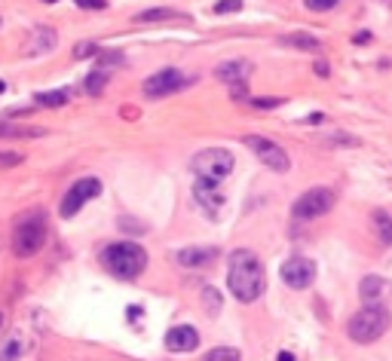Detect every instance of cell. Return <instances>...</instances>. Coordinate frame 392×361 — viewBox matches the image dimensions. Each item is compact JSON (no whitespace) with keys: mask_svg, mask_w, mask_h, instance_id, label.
<instances>
[{"mask_svg":"<svg viewBox=\"0 0 392 361\" xmlns=\"http://www.w3.org/2000/svg\"><path fill=\"white\" fill-rule=\"evenodd\" d=\"M227 288L239 304H255L266 288L264 264L252 248H236L227 260Z\"/></svg>","mask_w":392,"mask_h":361,"instance_id":"6da1fadb","label":"cell"},{"mask_svg":"<svg viewBox=\"0 0 392 361\" xmlns=\"http://www.w3.org/2000/svg\"><path fill=\"white\" fill-rule=\"evenodd\" d=\"M102 264L116 279H138L147 270V251L138 242H114L102 251Z\"/></svg>","mask_w":392,"mask_h":361,"instance_id":"7a4b0ae2","label":"cell"},{"mask_svg":"<svg viewBox=\"0 0 392 361\" xmlns=\"http://www.w3.org/2000/svg\"><path fill=\"white\" fill-rule=\"evenodd\" d=\"M389 309L383 304H371V306H362L358 313L346 322V337L353 343H362V346H368V343L380 340L383 334L389 331Z\"/></svg>","mask_w":392,"mask_h":361,"instance_id":"3957f363","label":"cell"},{"mask_svg":"<svg viewBox=\"0 0 392 361\" xmlns=\"http://www.w3.org/2000/svg\"><path fill=\"white\" fill-rule=\"evenodd\" d=\"M46 242V221L43 212H31L25 214L13 230V251L15 257H34Z\"/></svg>","mask_w":392,"mask_h":361,"instance_id":"277c9868","label":"cell"},{"mask_svg":"<svg viewBox=\"0 0 392 361\" xmlns=\"http://www.w3.org/2000/svg\"><path fill=\"white\" fill-rule=\"evenodd\" d=\"M190 165H194L196 178H208V181H224L233 175V165H236V159L227 147H205L199 150V154L190 159Z\"/></svg>","mask_w":392,"mask_h":361,"instance_id":"5b68a950","label":"cell"},{"mask_svg":"<svg viewBox=\"0 0 392 361\" xmlns=\"http://www.w3.org/2000/svg\"><path fill=\"white\" fill-rule=\"evenodd\" d=\"M337 203V193L331 187H310L306 193H300L295 199V205H291V214L297 217V221H316V217H325L334 208Z\"/></svg>","mask_w":392,"mask_h":361,"instance_id":"8992f818","label":"cell"},{"mask_svg":"<svg viewBox=\"0 0 392 361\" xmlns=\"http://www.w3.org/2000/svg\"><path fill=\"white\" fill-rule=\"evenodd\" d=\"M245 141V147L252 150V154L261 159V163L266 165L270 172H276V175H285L288 169H291V159H288V154L282 150L276 141H270V138H261V135H245L243 138Z\"/></svg>","mask_w":392,"mask_h":361,"instance_id":"52a82bcc","label":"cell"},{"mask_svg":"<svg viewBox=\"0 0 392 361\" xmlns=\"http://www.w3.org/2000/svg\"><path fill=\"white\" fill-rule=\"evenodd\" d=\"M95 196H102V181H98V178L74 181V187L65 193V199H62V217H74L83 205L89 203V199H95Z\"/></svg>","mask_w":392,"mask_h":361,"instance_id":"ba28073f","label":"cell"},{"mask_svg":"<svg viewBox=\"0 0 392 361\" xmlns=\"http://www.w3.org/2000/svg\"><path fill=\"white\" fill-rule=\"evenodd\" d=\"M279 275H282V282H285L288 288L304 291V288H310V285L316 282V264H313L310 257L295 254V257H288L285 264H282Z\"/></svg>","mask_w":392,"mask_h":361,"instance_id":"9c48e42d","label":"cell"},{"mask_svg":"<svg viewBox=\"0 0 392 361\" xmlns=\"http://www.w3.org/2000/svg\"><path fill=\"white\" fill-rule=\"evenodd\" d=\"M184 86H187V77L178 68H163V71H156L154 77L144 80V95L147 98H165Z\"/></svg>","mask_w":392,"mask_h":361,"instance_id":"30bf717a","label":"cell"},{"mask_svg":"<svg viewBox=\"0 0 392 361\" xmlns=\"http://www.w3.org/2000/svg\"><path fill=\"white\" fill-rule=\"evenodd\" d=\"M194 199L208 217H218L224 203H227V196H224V190L218 187V181H208V178L194 181Z\"/></svg>","mask_w":392,"mask_h":361,"instance_id":"8fae6325","label":"cell"},{"mask_svg":"<svg viewBox=\"0 0 392 361\" xmlns=\"http://www.w3.org/2000/svg\"><path fill=\"white\" fill-rule=\"evenodd\" d=\"M199 346V331L190 325H178L165 334V349L169 352H194Z\"/></svg>","mask_w":392,"mask_h":361,"instance_id":"7c38bea8","label":"cell"},{"mask_svg":"<svg viewBox=\"0 0 392 361\" xmlns=\"http://www.w3.org/2000/svg\"><path fill=\"white\" fill-rule=\"evenodd\" d=\"M358 297H362L365 306L383 304V300L389 297V282L383 279V275H365V279L358 282Z\"/></svg>","mask_w":392,"mask_h":361,"instance_id":"4fadbf2b","label":"cell"},{"mask_svg":"<svg viewBox=\"0 0 392 361\" xmlns=\"http://www.w3.org/2000/svg\"><path fill=\"white\" fill-rule=\"evenodd\" d=\"M248 74H252V64L248 62H224L215 68V77L224 80V83H230V86H245V80H248Z\"/></svg>","mask_w":392,"mask_h":361,"instance_id":"5bb4252c","label":"cell"},{"mask_svg":"<svg viewBox=\"0 0 392 361\" xmlns=\"http://www.w3.org/2000/svg\"><path fill=\"white\" fill-rule=\"evenodd\" d=\"M218 257V248H181L178 251V264L187 266V270H199V266H208Z\"/></svg>","mask_w":392,"mask_h":361,"instance_id":"9a60e30c","label":"cell"},{"mask_svg":"<svg viewBox=\"0 0 392 361\" xmlns=\"http://www.w3.org/2000/svg\"><path fill=\"white\" fill-rule=\"evenodd\" d=\"M371 221H374V230H377V236L383 245H392V214L389 212H383V208H377V212L371 214Z\"/></svg>","mask_w":392,"mask_h":361,"instance_id":"2e32d148","label":"cell"},{"mask_svg":"<svg viewBox=\"0 0 392 361\" xmlns=\"http://www.w3.org/2000/svg\"><path fill=\"white\" fill-rule=\"evenodd\" d=\"M46 129L37 125H0V138H43Z\"/></svg>","mask_w":392,"mask_h":361,"instance_id":"e0dca14e","label":"cell"},{"mask_svg":"<svg viewBox=\"0 0 392 361\" xmlns=\"http://www.w3.org/2000/svg\"><path fill=\"white\" fill-rule=\"evenodd\" d=\"M71 102V89H53V92H37V104L43 107H62Z\"/></svg>","mask_w":392,"mask_h":361,"instance_id":"ac0fdd59","label":"cell"},{"mask_svg":"<svg viewBox=\"0 0 392 361\" xmlns=\"http://www.w3.org/2000/svg\"><path fill=\"white\" fill-rule=\"evenodd\" d=\"M282 43L295 46V49H304V53H316V49L322 46L319 37H313V34H288V37H282Z\"/></svg>","mask_w":392,"mask_h":361,"instance_id":"d6986e66","label":"cell"},{"mask_svg":"<svg viewBox=\"0 0 392 361\" xmlns=\"http://www.w3.org/2000/svg\"><path fill=\"white\" fill-rule=\"evenodd\" d=\"M107 80H111V71H107V68L93 71V74L86 77V92H89V95H102L104 86H107Z\"/></svg>","mask_w":392,"mask_h":361,"instance_id":"ffe728a7","label":"cell"},{"mask_svg":"<svg viewBox=\"0 0 392 361\" xmlns=\"http://www.w3.org/2000/svg\"><path fill=\"white\" fill-rule=\"evenodd\" d=\"M165 19H181L175 10H163V6H156V10H144V13H138L135 15V22L141 25H147V22H165Z\"/></svg>","mask_w":392,"mask_h":361,"instance_id":"44dd1931","label":"cell"},{"mask_svg":"<svg viewBox=\"0 0 392 361\" xmlns=\"http://www.w3.org/2000/svg\"><path fill=\"white\" fill-rule=\"evenodd\" d=\"M203 361H239V352L230 349V346H215V349L205 352Z\"/></svg>","mask_w":392,"mask_h":361,"instance_id":"7402d4cb","label":"cell"},{"mask_svg":"<svg viewBox=\"0 0 392 361\" xmlns=\"http://www.w3.org/2000/svg\"><path fill=\"white\" fill-rule=\"evenodd\" d=\"M95 62H98V68H107V71H111V64H120V62H123V55H120V53H107V49H102V53L95 55Z\"/></svg>","mask_w":392,"mask_h":361,"instance_id":"603a6c76","label":"cell"},{"mask_svg":"<svg viewBox=\"0 0 392 361\" xmlns=\"http://www.w3.org/2000/svg\"><path fill=\"white\" fill-rule=\"evenodd\" d=\"M337 4L340 0H304V6L306 10H313V13H328V10H334Z\"/></svg>","mask_w":392,"mask_h":361,"instance_id":"cb8c5ba5","label":"cell"},{"mask_svg":"<svg viewBox=\"0 0 392 361\" xmlns=\"http://www.w3.org/2000/svg\"><path fill=\"white\" fill-rule=\"evenodd\" d=\"M239 10H243V0H218V4H215V13H218V15L239 13Z\"/></svg>","mask_w":392,"mask_h":361,"instance_id":"d4e9b609","label":"cell"},{"mask_svg":"<svg viewBox=\"0 0 392 361\" xmlns=\"http://www.w3.org/2000/svg\"><path fill=\"white\" fill-rule=\"evenodd\" d=\"M205 306H208V313H221V297H218V291L215 288H205Z\"/></svg>","mask_w":392,"mask_h":361,"instance_id":"484cf974","label":"cell"},{"mask_svg":"<svg viewBox=\"0 0 392 361\" xmlns=\"http://www.w3.org/2000/svg\"><path fill=\"white\" fill-rule=\"evenodd\" d=\"M98 53H102V49H98V43H80L77 49H74V58H93Z\"/></svg>","mask_w":392,"mask_h":361,"instance_id":"4316f807","label":"cell"},{"mask_svg":"<svg viewBox=\"0 0 392 361\" xmlns=\"http://www.w3.org/2000/svg\"><path fill=\"white\" fill-rule=\"evenodd\" d=\"M22 163V154H0V169H6V165H15Z\"/></svg>","mask_w":392,"mask_h":361,"instance_id":"83f0119b","label":"cell"},{"mask_svg":"<svg viewBox=\"0 0 392 361\" xmlns=\"http://www.w3.org/2000/svg\"><path fill=\"white\" fill-rule=\"evenodd\" d=\"M77 6H83V10H104V0H77Z\"/></svg>","mask_w":392,"mask_h":361,"instance_id":"f1b7e54d","label":"cell"},{"mask_svg":"<svg viewBox=\"0 0 392 361\" xmlns=\"http://www.w3.org/2000/svg\"><path fill=\"white\" fill-rule=\"evenodd\" d=\"M255 107H279V98H252Z\"/></svg>","mask_w":392,"mask_h":361,"instance_id":"f546056e","label":"cell"},{"mask_svg":"<svg viewBox=\"0 0 392 361\" xmlns=\"http://www.w3.org/2000/svg\"><path fill=\"white\" fill-rule=\"evenodd\" d=\"M15 355H19V343H10V346H6V352H4V358H0V361H13Z\"/></svg>","mask_w":392,"mask_h":361,"instance_id":"4dcf8cb0","label":"cell"},{"mask_svg":"<svg viewBox=\"0 0 392 361\" xmlns=\"http://www.w3.org/2000/svg\"><path fill=\"white\" fill-rule=\"evenodd\" d=\"M371 40V31H358V34L353 37V43H358V46H365Z\"/></svg>","mask_w":392,"mask_h":361,"instance_id":"1f68e13d","label":"cell"},{"mask_svg":"<svg viewBox=\"0 0 392 361\" xmlns=\"http://www.w3.org/2000/svg\"><path fill=\"white\" fill-rule=\"evenodd\" d=\"M316 74H319V77H328V64H325V62H316Z\"/></svg>","mask_w":392,"mask_h":361,"instance_id":"d6a6232c","label":"cell"},{"mask_svg":"<svg viewBox=\"0 0 392 361\" xmlns=\"http://www.w3.org/2000/svg\"><path fill=\"white\" fill-rule=\"evenodd\" d=\"M322 120H325V114H319V111H316V114H310V116H306V123H313V125H316V123H322Z\"/></svg>","mask_w":392,"mask_h":361,"instance_id":"836d02e7","label":"cell"},{"mask_svg":"<svg viewBox=\"0 0 392 361\" xmlns=\"http://www.w3.org/2000/svg\"><path fill=\"white\" fill-rule=\"evenodd\" d=\"M279 361H295V355L291 352H279Z\"/></svg>","mask_w":392,"mask_h":361,"instance_id":"e575fe53","label":"cell"},{"mask_svg":"<svg viewBox=\"0 0 392 361\" xmlns=\"http://www.w3.org/2000/svg\"><path fill=\"white\" fill-rule=\"evenodd\" d=\"M43 4H55V0H43Z\"/></svg>","mask_w":392,"mask_h":361,"instance_id":"d590c367","label":"cell"},{"mask_svg":"<svg viewBox=\"0 0 392 361\" xmlns=\"http://www.w3.org/2000/svg\"><path fill=\"white\" fill-rule=\"evenodd\" d=\"M0 325H4V315H0Z\"/></svg>","mask_w":392,"mask_h":361,"instance_id":"8d00e7d4","label":"cell"}]
</instances>
